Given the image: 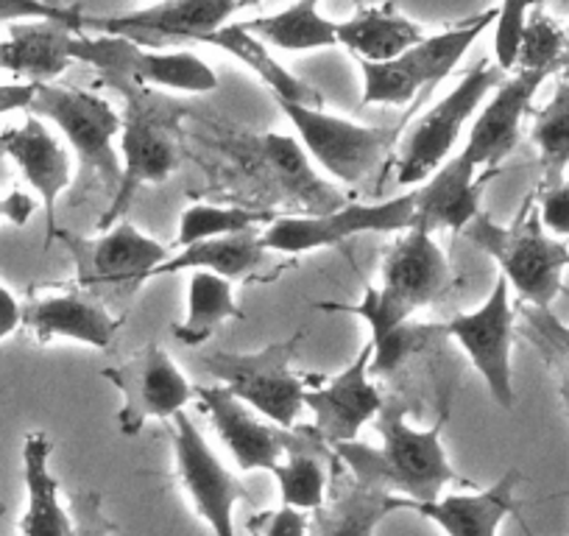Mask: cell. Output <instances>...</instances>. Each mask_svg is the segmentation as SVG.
Segmentation results:
<instances>
[{"instance_id":"cell-1","label":"cell","mask_w":569,"mask_h":536,"mask_svg":"<svg viewBox=\"0 0 569 536\" xmlns=\"http://www.w3.org/2000/svg\"><path fill=\"white\" fill-rule=\"evenodd\" d=\"M445 425L447 417L425 430L413 428L405 419V406L386 403L375 417V428L382 439L380 447L352 439L336 445L332 453L355 480L380 486L410 500L416 508L419 503H436L445 497L447 486L452 484L475 489L472 480L458 475L447 458Z\"/></svg>"},{"instance_id":"cell-2","label":"cell","mask_w":569,"mask_h":536,"mask_svg":"<svg viewBox=\"0 0 569 536\" xmlns=\"http://www.w3.org/2000/svg\"><path fill=\"white\" fill-rule=\"evenodd\" d=\"M103 85L123 98L118 135L123 173L112 201L98 218V227L109 229L126 216L140 190L162 185L177 173L182 162V120L188 107L154 87L134 81L112 79Z\"/></svg>"},{"instance_id":"cell-3","label":"cell","mask_w":569,"mask_h":536,"mask_svg":"<svg viewBox=\"0 0 569 536\" xmlns=\"http://www.w3.org/2000/svg\"><path fill=\"white\" fill-rule=\"evenodd\" d=\"M463 238L500 266V275L525 305L552 308L561 294L563 271L569 268V244L541 227L536 190L525 199L513 224L502 227L480 210L463 229Z\"/></svg>"},{"instance_id":"cell-4","label":"cell","mask_w":569,"mask_h":536,"mask_svg":"<svg viewBox=\"0 0 569 536\" xmlns=\"http://www.w3.org/2000/svg\"><path fill=\"white\" fill-rule=\"evenodd\" d=\"M299 341L302 332H293L284 341H273L254 353L212 349L201 358V369L273 425L297 428L310 386L291 366Z\"/></svg>"},{"instance_id":"cell-5","label":"cell","mask_w":569,"mask_h":536,"mask_svg":"<svg viewBox=\"0 0 569 536\" xmlns=\"http://www.w3.org/2000/svg\"><path fill=\"white\" fill-rule=\"evenodd\" d=\"M31 115L46 118L59 126L64 140L79 160V179L84 185H120L123 162L114 140L120 135V112H114L107 98L79 87L37 85V96L31 101Z\"/></svg>"},{"instance_id":"cell-6","label":"cell","mask_w":569,"mask_h":536,"mask_svg":"<svg viewBox=\"0 0 569 536\" xmlns=\"http://www.w3.org/2000/svg\"><path fill=\"white\" fill-rule=\"evenodd\" d=\"M506 70L500 64H478L469 70L456 90L447 92L433 109H427L416 123L405 131L399 146L397 162H393V179L397 185H421L433 177L456 149L463 126L480 109V103L506 81Z\"/></svg>"},{"instance_id":"cell-7","label":"cell","mask_w":569,"mask_h":536,"mask_svg":"<svg viewBox=\"0 0 569 536\" xmlns=\"http://www.w3.org/2000/svg\"><path fill=\"white\" fill-rule=\"evenodd\" d=\"M497 9L469 18L441 34L425 37L388 62H358L363 73V103H388L405 107L419 96V90L436 87L456 70L480 34L495 26Z\"/></svg>"},{"instance_id":"cell-8","label":"cell","mask_w":569,"mask_h":536,"mask_svg":"<svg viewBox=\"0 0 569 536\" xmlns=\"http://www.w3.org/2000/svg\"><path fill=\"white\" fill-rule=\"evenodd\" d=\"M284 118L291 120L299 143L338 182L358 185L382 166L397 146L402 126H363L338 118L325 107H299L277 101Z\"/></svg>"},{"instance_id":"cell-9","label":"cell","mask_w":569,"mask_h":536,"mask_svg":"<svg viewBox=\"0 0 569 536\" xmlns=\"http://www.w3.org/2000/svg\"><path fill=\"white\" fill-rule=\"evenodd\" d=\"M73 59L96 68L101 81L126 79L134 85L179 92L218 90V73L190 51H154L118 34L73 37Z\"/></svg>"},{"instance_id":"cell-10","label":"cell","mask_w":569,"mask_h":536,"mask_svg":"<svg viewBox=\"0 0 569 536\" xmlns=\"http://www.w3.org/2000/svg\"><path fill=\"white\" fill-rule=\"evenodd\" d=\"M76 262V286L84 291H137L154 277V268L171 257L168 246L140 232L131 221H118L98 238L59 229L57 238Z\"/></svg>"},{"instance_id":"cell-11","label":"cell","mask_w":569,"mask_h":536,"mask_svg":"<svg viewBox=\"0 0 569 536\" xmlns=\"http://www.w3.org/2000/svg\"><path fill=\"white\" fill-rule=\"evenodd\" d=\"M416 221V188L377 205H343L319 216H277L262 240L268 249L284 255L325 249L366 232H405Z\"/></svg>"},{"instance_id":"cell-12","label":"cell","mask_w":569,"mask_h":536,"mask_svg":"<svg viewBox=\"0 0 569 536\" xmlns=\"http://www.w3.org/2000/svg\"><path fill=\"white\" fill-rule=\"evenodd\" d=\"M101 375L120 391L118 428L123 436H137L151 419H173L196 399L193 383L157 344L137 349Z\"/></svg>"},{"instance_id":"cell-13","label":"cell","mask_w":569,"mask_h":536,"mask_svg":"<svg viewBox=\"0 0 569 536\" xmlns=\"http://www.w3.org/2000/svg\"><path fill=\"white\" fill-rule=\"evenodd\" d=\"M173 475L188 495L193 512L216 536H238L234 506L249 500V489L212 453L201 430L184 411L173 417Z\"/></svg>"},{"instance_id":"cell-14","label":"cell","mask_w":569,"mask_h":536,"mask_svg":"<svg viewBox=\"0 0 569 536\" xmlns=\"http://www.w3.org/2000/svg\"><path fill=\"white\" fill-rule=\"evenodd\" d=\"M508 280L497 277L489 299L472 314H458L441 325L445 336L456 338L463 353L469 355L475 369L489 386V394L500 408H513V325H517V310L508 297Z\"/></svg>"},{"instance_id":"cell-15","label":"cell","mask_w":569,"mask_h":536,"mask_svg":"<svg viewBox=\"0 0 569 536\" xmlns=\"http://www.w3.org/2000/svg\"><path fill=\"white\" fill-rule=\"evenodd\" d=\"M196 399L199 408L210 417L212 428H216L218 439L223 441L229 453H232L234 464L243 473H254V469H268L271 473L284 453L297 447L302 441L305 428H282L257 414L249 403L229 391L227 386L216 383V386H196Z\"/></svg>"},{"instance_id":"cell-16","label":"cell","mask_w":569,"mask_h":536,"mask_svg":"<svg viewBox=\"0 0 569 536\" xmlns=\"http://www.w3.org/2000/svg\"><path fill=\"white\" fill-rule=\"evenodd\" d=\"M380 275V299L408 319L416 310L439 302L456 282L445 249L436 244L433 229L419 221L405 229L402 238L388 249Z\"/></svg>"},{"instance_id":"cell-17","label":"cell","mask_w":569,"mask_h":536,"mask_svg":"<svg viewBox=\"0 0 569 536\" xmlns=\"http://www.w3.org/2000/svg\"><path fill=\"white\" fill-rule=\"evenodd\" d=\"M246 0H162L154 7L114 14V18H90L84 29L98 34H118L140 46H166L171 40L199 42L210 31L221 29Z\"/></svg>"},{"instance_id":"cell-18","label":"cell","mask_w":569,"mask_h":536,"mask_svg":"<svg viewBox=\"0 0 569 536\" xmlns=\"http://www.w3.org/2000/svg\"><path fill=\"white\" fill-rule=\"evenodd\" d=\"M382 406L386 399L371 380V341L341 375L321 386L310 383L305 394V408L313 414L310 428L327 447L358 439L363 425H369Z\"/></svg>"},{"instance_id":"cell-19","label":"cell","mask_w":569,"mask_h":536,"mask_svg":"<svg viewBox=\"0 0 569 536\" xmlns=\"http://www.w3.org/2000/svg\"><path fill=\"white\" fill-rule=\"evenodd\" d=\"M0 157H9L20 168L26 182L37 190L46 210V249L53 244L59 232L57 207L59 196L73 182L70 171V155L57 140L42 118L29 115L23 126L0 131Z\"/></svg>"},{"instance_id":"cell-20","label":"cell","mask_w":569,"mask_h":536,"mask_svg":"<svg viewBox=\"0 0 569 536\" xmlns=\"http://www.w3.org/2000/svg\"><path fill=\"white\" fill-rule=\"evenodd\" d=\"M547 79L550 73L545 70H513L511 79L506 76V81L491 92L489 103L475 118L469 140L461 151L478 171L502 168L508 155L517 149L522 118L528 115L536 90Z\"/></svg>"},{"instance_id":"cell-21","label":"cell","mask_w":569,"mask_h":536,"mask_svg":"<svg viewBox=\"0 0 569 536\" xmlns=\"http://www.w3.org/2000/svg\"><path fill=\"white\" fill-rule=\"evenodd\" d=\"M23 327L40 344L62 338L92 349H109L123 327V316H114L101 297L76 286L73 291L26 302Z\"/></svg>"},{"instance_id":"cell-22","label":"cell","mask_w":569,"mask_h":536,"mask_svg":"<svg viewBox=\"0 0 569 536\" xmlns=\"http://www.w3.org/2000/svg\"><path fill=\"white\" fill-rule=\"evenodd\" d=\"M405 508L413 512V503L380 486L360 484L341 464V469H332L325 506L310 512L308 536H377V528Z\"/></svg>"},{"instance_id":"cell-23","label":"cell","mask_w":569,"mask_h":536,"mask_svg":"<svg viewBox=\"0 0 569 536\" xmlns=\"http://www.w3.org/2000/svg\"><path fill=\"white\" fill-rule=\"evenodd\" d=\"M497 173L500 168L478 171L463 155L450 157L433 177L416 185V221L433 232H463L480 212V196Z\"/></svg>"},{"instance_id":"cell-24","label":"cell","mask_w":569,"mask_h":536,"mask_svg":"<svg viewBox=\"0 0 569 536\" xmlns=\"http://www.w3.org/2000/svg\"><path fill=\"white\" fill-rule=\"evenodd\" d=\"M519 484H522V473L508 469L489 489L475 486L472 492L445 495L436 503H419L413 512L439 525L445 536H497L506 517L517 514Z\"/></svg>"},{"instance_id":"cell-25","label":"cell","mask_w":569,"mask_h":536,"mask_svg":"<svg viewBox=\"0 0 569 536\" xmlns=\"http://www.w3.org/2000/svg\"><path fill=\"white\" fill-rule=\"evenodd\" d=\"M316 308L355 314L371 327V375L375 377H386L402 369L416 353H421L430 344V338L445 332L441 325H416L408 316L388 308L375 286H366L363 299L358 305L319 302Z\"/></svg>"},{"instance_id":"cell-26","label":"cell","mask_w":569,"mask_h":536,"mask_svg":"<svg viewBox=\"0 0 569 536\" xmlns=\"http://www.w3.org/2000/svg\"><path fill=\"white\" fill-rule=\"evenodd\" d=\"M76 34L81 31L57 20L12 23L7 40H0V70L34 85H51L76 62L70 51Z\"/></svg>"},{"instance_id":"cell-27","label":"cell","mask_w":569,"mask_h":536,"mask_svg":"<svg viewBox=\"0 0 569 536\" xmlns=\"http://www.w3.org/2000/svg\"><path fill=\"white\" fill-rule=\"evenodd\" d=\"M53 441L42 430H31L23 439V480H26V514L20 519L23 536H70L73 519L70 508L62 506V486L51 469Z\"/></svg>"},{"instance_id":"cell-28","label":"cell","mask_w":569,"mask_h":536,"mask_svg":"<svg viewBox=\"0 0 569 536\" xmlns=\"http://www.w3.org/2000/svg\"><path fill=\"white\" fill-rule=\"evenodd\" d=\"M266 251L268 246L262 240V229L218 235V238L196 240V244L179 249L160 268H154V277L177 275V271H212V275L227 277L229 282L251 280L266 266Z\"/></svg>"},{"instance_id":"cell-29","label":"cell","mask_w":569,"mask_h":536,"mask_svg":"<svg viewBox=\"0 0 569 536\" xmlns=\"http://www.w3.org/2000/svg\"><path fill=\"white\" fill-rule=\"evenodd\" d=\"M199 42L204 46H216L221 51H227L229 57H234L238 62H243L268 90L273 92L277 101L284 103H299V107H325V98L316 90L313 85H308L305 79L293 76L291 70L279 64L273 59V53L268 51V46L262 40H257L243 23H223L221 29L210 31V34L201 37Z\"/></svg>"},{"instance_id":"cell-30","label":"cell","mask_w":569,"mask_h":536,"mask_svg":"<svg viewBox=\"0 0 569 536\" xmlns=\"http://www.w3.org/2000/svg\"><path fill=\"white\" fill-rule=\"evenodd\" d=\"M336 34L338 46L347 48L358 62H388L425 40L421 26L399 14L393 3L360 9L347 23H336Z\"/></svg>"},{"instance_id":"cell-31","label":"cell","mask_w":569,"mask_h":536,"mask_svg":"<svg viewBox=\"0 0 569 536\" xmlns=\"http://www.w3.org/2000/svg\"><path fill=\"white\" fill-rule=\"evenodd\" d=\"M336 453L330 456V447L313 434V428H305L302 441L284 453L282 461L271 469L279 484L282 506L299 508V512H316L325 506L332 484V467H336Z\"/></svg>"},{"instance_id":"cell-32","label":"cell","mask_w":569,"mask_h":536,"mask_svg":"<svg viewBox=\"0 0 569 536\" xmlns=\"http://www.w3.org/2000/svg\"><path fill=\"white\" fill-rule=\"evenodd\" d=\"M260 157L268 166V171L273 173L282 190L291 199H297L299 205L310 207V216H319V212H330L343 207V196L336 193L332 188H327L316 171L310 168L308 157H305V146L299 143V138L291 135H279V131H268L260 138Z\"/></svg>"},{"instance_id":"cell-33","label":"cell","mask_w":569,"mask_h":536,"mask_svg":"<svg viewBox=\"0 0 569 536\" xmlns=\"http://www.w3.org/2000/svg\"><path fill=\"white\" fill-rule=\"evenodd\" d=\"M229 319H243V310L234 302L232 282L212 271H190L188 314L173 325V338L184 347H201Z\"/></svg>"},{"instance_id":"cell-34","label":"cell","mask_w":569,"mask_h":536,"mask_svg":"<svg viewBox=\"0 0 569 536\" xmlns=\"http://www.w3.org/2000/svg\"><path fill=\"white\" fill-rule=\"evenodd\" d=\"M246 29L266 46L279 51H319V48L338 46L336 23L319 14V0H297L288 9L266 18L246 20Z\"/></svg>"},{"instance_id":"cell-35","label":"cell","mask_w":569,"mask_h":536,"mask_svg":"<svg viewBox=\"0 0 569 536\" xmlns=\"http://www.w3.org/2000/svg\"><path fill=\"white\" fill-rule=\"evenodd\" d=\"M530 140L539 149L541 185H556L569 168V81L556 85L550 101L536 112Z\"/></svg>"},{"instance_id":"cell-36","label":"cell","mask_w":569,"mask_h":536,"mask_svg":"<svg viewBox=\"0 0 569 536\" xmlns=\"http://www.w3.org/2000/svg\"><path fill=\"white\" fill-rule=\"evenodd\" d=\"M277 210L246 205H190L179 218L177 249L196 244V240L218 238V235L246 232V229H266L277 218Z\"/></svg>"},{"instance_id":"cell-37","label":"cell","mask_w":569,"mask_h":536,"mask_svg":"<svg viewBox=\"0 0 569 536\" xmlns=\"http://www.w3.org/2000/svg\"><path fill=\"white\" fill-rule=\"evenodd\" d=\"M519 319H522L528 341L545 355L547 366L561 380V397L569 408V327L552 316L550 308H533V305H519Z\"/></svg>"},{"instance_id":"cell-38","label":"cell","mask_w":569,"mask_h":536,"mask_svg":"<svg viewBox=\"0 0 569 536\" xmlns=\"http://www.w3.org/2000/svg\"><path fill=\"white\" fill-rule=\"evenodd\" d=\"M567 51V34L561 26L545 14L541 9L528 14L522 42H519L517 64L513 70H545V73H558Z\"/></svg>"},{"instance_id":"cell-39","label":"cell","mask_w":569,"mask_h":536,"mask_svg":"<svg viewBox=\"0 0 569 536\" xmlns=\"http://www.w3.org/2000/svg\"><path fill=\"white\" fill-rule=\"evenodd\" d=\"M530 3L536 0H502L497 7L495 20V62L502 70H513L519 53V42H522L525 23H528Z\"/></svg>"},{"instance_id":"cell-40","label":"cell","mask_w":569,"mask_h":536,"mask_svg":"<svg viewBox=\"0 0 569 536\" xmlns=\"http://www.w3.org/2000/svg\"><path fill=\"white\" fill-rule=\"evenodd\" d=\"M23 20H57L84 31L87 12L81 7H62L53 0H0V23H23Z\"/></svg>"},{"instance_id":"cell-41","label":"cell","mask_w":569,"mask_h":536,"mask_svg":"<svg viewBox=\"0 0 569 536\" xmlns=\"http://www.w3.org/2000/svg\"><path fill=\"white\" fill-rule=\"evenodd\" d=\"M70 519H73L70 536H112L114 530V523L103 508V497L92 489L70 495Z\"/></svg>"},{"instance_id":"cell-42","label":"cell","mask_w":569,"mask_h":536,"mask_svg":"<svg viewBox=\"0 0 569 536\" xmlns=\"http://www.w3.org/2000/svg\"><path fill=\"white\" fill-rule=\"evenodd\" d=\"M536 205H539L541 227L558 240L569 244V182L561 179L556 185H539L536 188Z\"/></svg>"},{"instance_id":"cell-43","label":"cell","mask_w":569,"mask_h":536,"mask_svg":"<svg viewBox=\"0 0 569 536\" xmlns=\"http://www.w3.org/2000/svg\"><path fill=\"white\" fill-rule=\"evenodd\" d=\"M308 512L279 506L271 512H257L246 519L251 536H308Z\"/></svg>"},{"instance_id":"cell-44","label":"cell","mask_w":569,"mask_h":536,"mask_svg":"<svg viewBox=\"0 0 569 536\" xmlns=\"http://www.w3.org/2000/svg\"><path fill=\"white\" fill-rule=\"evenodd\" d=\"M37 96L34 81H14V85H0V115L31 109Z\"/></svg>"},{"instance_id":"cell-45","label":"cell","mask_w":569,"mask_h":536,"mask_svg":"<svg viewBox=\"0 0 569 536\" xmlns=\"http://www.w3.org/2000/svg\"><path fill=\"white\" fill-rule=\"evenodd\" d=\"M23 325V305L7 286H0V341Z\"/></svg>"},{"instance_id":"cell-46","label":"cell","mask_w":569,"mask_h":536,"mask_svg":"<svg viewBox=\"0 0 569 536\" xmlns=\"http://www.w3.org/2000/svg\"><path fill=\"white\" fill-rule=\"evenodd\" d=\"M563 34H567V51H563L561 73H563V79H567V81H569V26H567V29H563Z\"/></svg>"},{"instance_id":"cell-47","label":"cell","mask_w":569,"mask_h":536,"mask_svg":"<svg viewBox=\"0 0 569 536\" xmlns=\"http://www.w3.org/2000/svg\"><path fill=\"white\" fill-rule=\"evenodd\" d=\"M0 514H3V503H0Z\"/></svg>"},{"instance_id":"cell-48","label":"cell","mask_w":569,"mask_h":536,"mask_svg":"<svg viewBox=\"0 0 569 536\" xmlns=\"http://www.w3.org/2000/svg\"><path fill=\"white\" fill-rule=\"evenodd\" d=\"M536 3H545V0H536Z\"/></svg>"},{"instance_id":"cell-49","label":"cell","mask_w":569,"mask_h":536,"mask_svg":"<svg viewBox=\"0 0 569 536\" xmlns=\"http://www.w3.org/2000/svg\"><path fill=\"white\" fill-rule=\"evenodd\" d=\"M567 495H569V492H567Z\"/></svg>"}]
</instances>
